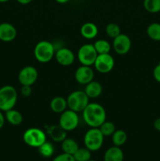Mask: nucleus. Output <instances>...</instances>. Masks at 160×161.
<instances>
[{
    "mask_svg": "<svg viewBox=\"0 0 160 161\" xmlns=\"http://www.w3.org/2000/svg\"><path fill=\"white\" fill-rule=\"evenodd\" d=\"M61 149L65 153L73 156L75 153L79 149L78 142L73 138H66L61 142Z\"/></svg>",
    "mask_w": 160,
    "mask_h": 161,
    "instance_id": "obj_21",
    "label": "nucleus"
},
{
    "mask_svg": "<svg viewBox=\"0 0 160 161\" xmlns=\"http://www.w3.org/2000/svg\"><path fill=\"white\" fill-rule=\"evenodd\" d=\"M82 113L83 120L90 127H99L106 120L105 108L99 103H89Z\"/></svg>",
    "mask_w": 160,
    "mask_h": 161,
    "instance_id": "obj_1",
    "label": "nucleus"
},
{
    "mask_svg": "<svg viewBox=\"0 0 160 161\" xmlns=\"http://www.w3.org/2000/svg\"><path fill=\"white\" fill-rule=\"evenodd\" d=\"M5 121H6V118H5V115L3 114V112L0 110V129L3 127L5 124Z\"/></svg>",
    "mask_w": 160,
    "mask_h": 161,
    "instance_id": "obj_34",
    "label": "nucleus"
},
{
    "mask_svg": "<svg viewBox=\"0 0 160 161\" xmlns=\"http://www.w3.org/2000/svg\"><path fill=\"white\" fill-rule=\"evenodd\" d=\"M154 128L157 130V131L160 132V117L157 118L155 121H154Z\"/></svg>",
    "mask_w": 160,
    "mask_h": 161,
    "instance_id": "obj_33",
    "label": "nucleus"
},
{
    "mask_svg": "<svg viewBox=\"0 0 160 161\" xmlns=\"http://www.w3.org/2000/svg\"><path fill=\"white\" fill-rule=\"evenodd\" d=\"M23 140L25 144L30 147L39 148L46 141V135L40 128L31 127L24 131Z\"/></svg>",
    "mask_w": 160,
    "mask_h": 161,
    "instance_id": "obj_6",
    "label": "nucleus"
},
{
    "mask_svg": "<svg viewBox=\"0 0 160 161\" xmlns=\"http://www.w3.org/2000/svg\"><path fill=\"white\" fill-rule=\"evenodd\" d=\"M79 124V116L78 113L73 110L66 109L61 113L59 119V125L67 132L75 130Z\"/></svg>",
    "mask_w": 160,
    "mask_h": 161,
    "instance_id": "obj_8",
    "label": "nucleus"
},
{
    "mask_svg": "<svg viewBox=\"0 0 160 161\" xmlns=\"http://www.w3.org/2000/svg\"><path fill=\"white\" fill-rule=\"evenodd\" d=\"M80 34L84 39H93L98 35V28L93 22H86L81 26Z\"/></svg>",
    "mask_w": 160,
    "mask_h": 161,
    "instance_id": "obj_15",
    "label": "nucleus"
},
{
    "mask_svg": "<svg viewBox=\"0 0 160 161\" xmlns=\"http://www.w3.org/2000/svg\"><path fill=\"white\" fill-rule=\"evenodd\" d=\"M146 32L151 39L156 42H160V23L153 22L147 26Z\"/></svg>",
    "mask_w": 160,
    "mask_h": 161,
    "instance_id": "obj_22",
    "label": "nucleus"
},
{
    "mask_svg": "<svg viewBox=\"0 0 160 161\" xmlns=\"http://www.w3.org/2000/svg\"><path fill=\"white\" fill-rule=\"evenodd\" d=\"M55 1L58 3H61V4H64V3H68L70 0H55Z\"/></svg>",
    "mask_w": 160,
    "mask_h": 161,
    "instance_id": "obj_36",
    "label": "nucleus"
},
{
    "mask_svg": "<svg viewBox=\"0 0 160 161\" xmlns=\"http://www.w3.org/2000/svg\"><path fill=\"white\" fill-rule=\"evenodd\" d=\"M32 93V89H31V86H22L21 89H20V94L24 97H29Z\"/></svg>",
    "mask_w": 160,
    "mask_h": 161,
    "instance_id": "obj_31",
    "label": "nucleus"
},
{
    "mask_svg": "<svg viewBox=\"0 0 160 161\" xmlns=\"http://www.w3.org/2000/svg\"><path fill=\"white\" fill-rule=\"evenodd\" d=\"M50 109L55 113L61 114L63 112L65 111L67 108V99L61 96H56L53 97L50 104Z\"/></svg>",
    "mask_w": 160,
    "mask_h": 161,
    "instance_id": "obj_19",
    "label": "nucleus"
},
{
    "mask_svg": "<svg viewBox=\"0 0 160 161\" xmlns=\"http://www.w3.org/2000/svg\"><path fill=\"white\" fill-rule=\"evenodd\" d=\"M132 42L127 35L122 34L113 39L112 47L115 52L119 55H125L129 53L131 49Z\"/></svg>",
    "mask_w": 160,
    "mask_h": 161,
    "instance_id": "obj_11",
    "label": "nucleus"
},
{
    "mask_svg": "<svg viewBox=\"0 0 160 161\" xmlns=\"http://www.w3.org/2000/svg\"><path fill=\"white\" fill-rule=\"evenodd\" d=\"M104 136L102 135L98 127H91L86 132L83 138L85 147L91 152L99 150L102 147Z\"/></svg>",
    "mask_w": 160,
    "mask_h": 161,
    "instance_id": "obj_4",
    "label": "nucleus"
},
{
    "mask_svg": "<svg viewBox=\"0 0 160 161\" xmlns=\"http://www.w3.org/2000/svg\"><path fill=\"white\" fill-rule=\"evenodd\" d=\"M88 161H96V160H88Z\"/></svg>",
    "mask_w": 160,
    "mask_h": 161,
    "instance_id": "obj_38",
    "label": "nucleus"
},
{
    "mask_svg": "<svg viewBox=\"0 0 160 161\" xmlns=\"http://www.w3.org/2000/svg\"><path fill=\"white\" fill-rule=\"evenodd\" d=\"M17 31L10 23L3 22L0 24V40L5 42H12L17 37Z\"/></svg>",
    "mask_w": 160,
    "mask_h": 161,
    "instance_id": "obj_14",
    "label": "nucleus"
},
{
    "mask_svg": "<svg viewBox=\"0 0 160 161\" xmlns=\"http://www.w3.org/2000/svg\"><path fill=\"white\" fill-rule=\"evenodd\" d=\"M84 91L89 98H97L102 94L103 87L99 82L92 80L86 85Z\"/></svg>",
    "mask_w": 160,
    "mask_h": 161,
    "instance_id": "obj_17",
    "label": "nucleus"
},
{
    "mask_svg": "<svg viewBox=\"0 0 160 161\" xmlns=\"http://www.w3.org/2000/svg\"><path fill=\"white\" fill-rule=\"evenodd\" d=\"M105 31L108 37L115 39L121 34L120 27L115 23H109L105 28Z\"/></svg>",
    "mask_w": 160,
    "mask_h": 161,
    "instance_id": "obj_29",
    "label": "nucleus"
},
{
    "mask_svg": "<svg viewBox=\"0 0 160 161\" xmlns=\"http://www.w3.org/2000/svg\"><path fill=\"white\" fill-rule=\"evenodd\" d=\"M153 77L155 81L160 83V61L158 64L155 65L153 69Z\"/></svg>",
    "mask_w": 160,
    "mask_h": 161,
    "instance_id": "obj_32",
    "label": "nucleus"
},
{
    "mask_svg": "<svg viewBox=\"0 0 160 161\" xmlns=\"http://www.w3.org/2000/svg\"><path fill=\"white\" fill-rule=\"evenodd\" d=\"M38 149H39V153H40V155L42 157H45V158L51 157L53 155L55 151V148L53 143L48 141H45Z\"/></svg>",
    "mask_w": 160,
    "mask_h": 161,
    "instance_id": "obj_25",
    "label": "nucleus"
},
{
    "mask_svg": "<svg viewBox=\"0 0 160 161\" xmlns=\"http://www.w3.org/2000/svg\"><path fill=\"white\" fill-rule=\"evenodd\" d=\"M55 48L52 42L42 40L38 42L34 49V56L39 62L45 64L51 61L55 56Z\"/></svg>",
    "mask_w": 160,
    "mask_h": 161,
    "instance_id": "obj_3",
    "label": "nucleus"
},
{
    "mask_svg": "<svg viewBox=\"0 0 160 161\" xmlns=\"http://www.w3.org/2000/svg\"><path fill=\"white\" fill-rule=\"evenodd\" d=\"M98 55L94 48L93 44L87 43L82 46L78 50L77 57L82 65L92 66L95 62Z\"/></svg>",
    "mask_w": 160,
    "mask_h": 161,
    "instance_id": "obj_7",
    "label": "nucleus"
},
{
    "mask_svg": "<svg viewBox=\"0 0 160 161\" xmlns=\"http://www.w3.org/2000/svg\"><path fill=\"white\" fill-rule=\"evenodd\" d=\"M38 75V71L34 66H25L19 72V83L22 86H32L37 81Z\"/></svg>",
    "mask_w": 160,
    "mask_h": 161,
    "instance_id": "obj_10",
    "label": "nucleus"
},
{
    "mask_svg": "<svg viewBox=\"0 0 160 161\" xmlns=\"http://www.w3.org/2000/svg\"><path fill=\"white\" fill-rule=\"evenodd\" d=\"M123 151L119 146H111L108 148L104 156V161H123Z\"/></svg>",
    "mask_w": 160,
    "mask_h": 161,
    "instance_id": "obj_16",
    "label": "nucleus"
},
{
    "mask_svg": "<svg viewBox=\"0 0 160 161\" xmlns=\"http://www.w3.org/2000/svg\"><path fill=\"white\" fill-rule=\"evenodd\" d=\"M18 3L21 5H28L32 2V0H16Z\"/></svg>",
    "mask_w": 160,
    "mask_h": 161,
    "instance_id": "obj_35",
    "label": "nucleus"
},
{
    "mask_svg": "<svg viewBox=\"0 0 160 161\" xmlns=\"http://www.w3.org/2000/svg\"><path fill=\"white\" fill-rule=\"evenodd\" d=\"M67 108L76 113H82L89 103V98L84 91H75L67 98Z\"/></svg>",
    "mask_w": 160,
    "mask_h": 161,
    "instance_id": "obj_5",
    "label": "nucleus"
},
{
    "mask_svg": "<svg viewBox=\"0 0 160 161\" xmlns=\"http://www.w3.org/2000/svg\"><path fill=\"white\" fill-rule=\"evenodd\" d=\"M53 161H75V160L72 155L63 153L56 156Z\"/></svg>",
    "mask_w": 160,
    "mask_h": 161,
    "instance_id": "obj_30",
    "label": "nucleus"
},
{
    "mask_svg": "<svg viewBox=\"0 0 160 161\" xmlns=\"http://www.w3.org/2000/svg\"><path fill=\"white\" fill-rule=\"evenodd\" d=\"M93 66L96 70L100 73H108L112 70L115 66L114 58L110 53L98 54Z\"/></svg>",
    "mask_w": 160,
    "mask_h": 161,
    "instance_id": "obj_9",
    "label": "nucleus"
},
{
    "mask_svg": "<svg viewBox=\"0 0 160 161\" xmlns=\"http://www.w3.org/2000/svg\"><path fill=\"white\" fill-rule=\"evenodd\" d=\"M94 72L91 66L81 65L75 70V79L79 84L86 85L93 80Z\"/></svg>",
    "mask_w": 160,
    "mask_h": 161,
    "instance_id": "obj_12",
    "label": "nucleus"
},
{
    "mask_svg": "<svg viewBox=\"0 0 160 161\" xmlns=\"http://www.w3.org/2000/svg\"><path fill=\"white\" fill-rule=\"evenodd\" d=\"M98 128L100 129V132H101L102 135L104 137L111 136L116 130L115 124L112 122H111V121L107 120H105Z\"/></svg>",
    "mask_w": 160,
    "mask_h": 161,
    "instance_id": "obj_28",
    "label": "nucleus"
},
{
    "mask_svg": "<svg viewBox=\"0 0 160 161\" xmlns=\"http://www.w3.org/2000/svg\"><path fill=\"white\" fill-rule=\"evenodd\" d=\"M47 133L52 138V140L56 142H61L63 140L67 138V131L60 127L59 124L50 126L47 130Z\"/></svg>",
    "mask_w": 160,
    "mask_h": 161,
    "instance_id": "obj_18",
    "label": "nucleus"
},
{
    "mask_svg": "<svg viewBox=\"0 0 160 161\" xmlns=\"http://www.w3.org/2000/svg\"><path fill=\"white\" fill-rule=\"evenodd\" d=\"M18 94L15 87L6 85L0 88V110L6 112L14 108L17 102Z\"/></svg>",
    "mask_w": 160,
    "mask_h": 161,
    "instance_id": "obj_2",
    "label": "nucleus"
},
{
    "mask_svg": "<svg viewBox=\"0 0 160 161\" xmlns=\"http://www.w3.org/2000/svg\"><path fill=\"white\" fill-rule=\"evenodd\" d=\"M55 59L56 62L62 66H70L75 62V56L72 50L62 47L55 52Z\"/></svg>",
    "mask_w": 160,
    "mask_h": 161,
    "instance_id": "obj_13",
    "label": "nucleus"
},
{
    "mask_svg": "<svg viewBox=\"0 0 160 161\" xmlns=\"http://www.w3.org/2000/svg\"><path fill=\"white\" fill-rule=\"evenodd\" d=\"M75 161H88L91 160V151L87 148H79L73 155Z\"/></svg>",
    "mask_w": 160,
    "mask_h": 161,
    "instance_id": "obj_27",
    "label": "nucleus"
},
{
    "mask_svg": "<svg viewBox=\"0 0 160 161\" xmlns=\"http://www.w3.org/2000/svg\"><path fill=\"white\" fill-rule=\"evenodd\" d=\"M144 7L150 14H158L160 12V0H144Z\"/></svg>",
    "mask_w": 160,
    "mask_h": 161,
    "instance_id": "obj_26",
    "label": "nucleus"
},
{
    "mask_svg": "<svg viewBox=\"0 0 160 161\" xmlns=\"http://www.w3.org/2000/svg\"><path fill=\"white\" fill-rule=\"evenodd\" d=\"M9 1V0H0V3H6V2Z\"/></svg>",
    "mask_w": 160,
    "mask_h": 161,
    "instance_id": "obj_37",
    "label": "nucleus"
},
{
    "mask_svg": "<svg viewBox=\"0 0 160 161\" xmlns=\"http://www.w3.org/2000/svg\"><path fill=\"white\" fill-rule=\"evenodd\" d=\"M113 145L115 146H123L127 140V135L123 130H115V131L111 135Z\"/></svg>",
    "mask_w": 160,
    "mask_h": 161,
    "instance_id": "obj_24",
    "label": "nucleus"
},
{
    "mask_svg": "<svg viewBox=\"0 0 160 161\" xmlns=\"http://www.w3.org/2000/svg\"><path fill=\"white\" fill-rule=\"evenodd\" d=\"M93 46L98 54L109 53L110 51H111V44L105 39H98V40L94 42Z\"/></svg>",
    "mask_w": 160,
    "mask_h": 161,
    "instance_id": "obj_23",
    "label": "nucleus"
},
{
    "mask_svg": "<svg viewBox=\"0 0 160 161\" xmlns=\"http://www.w3.org/2000/svg\"><path fill=\"white\" fill-rule=\"evenodd\" d=\"M6 120L13 126H19L23 122V116L21 113L14 108L5 112Z\"/></svg>",
    "mask_w": 160,
    "mask_h": 161,
    "instance_id": "obj_20",
    "label": "nucleus"
}]
</instances>
